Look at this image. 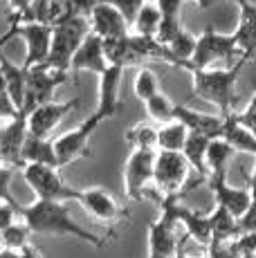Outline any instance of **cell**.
<instances>
[{"label":"cell","instance_id":"cell-11","mask_svg":"<svg viewBox=\"0 0 256 258\" xmlns=\"http://www.w3.org/2000/svg\"><path fill=\"white\" fill-rule=\"evenodd\" d=\"M79 106V97L70 99V101H50L43 103V106L34 108L27 115V133L29 137H36V140H50V135L54 133V128L63 121L72 110H77Z\"/></svg>","mask_w":256,"mask_h":258},{"label":"cell","instance_id":"cell-20","mask_svg":"<svg viewBox=\"0 0 256 258\" xmlns=\"http://www.w3.org/2000/svg\"><path fill=\"white\" fill-rule=\"evenodd\" d=\"M108 61H106V54H103V41L97 34H90V36L83 41V45L79 47V52L72 58V72H95L97 77H101L103 72L108 70Z\"/></svg>","mask_w":256,"mask_h":258},{"label":"cell","instance_id":"cell-18","mask_svg":"<svg viewBox=\"0 0 256 258\" xmlns=\"http://www.w3.org/2000/svg\"><path fill=\"white\" fill-rule=\"evenodd\" d=\"M211 193L216 198V205L225 207L234 218H243L247 213L249 205H252V191L247 186L238 188V186H231L227 182V177H209L207 180Z\"/></svg>","mask_w":256,"mask_h":258},{"label":"cell","instance_id":"cell-21","mask_svg":"<svg viewBox=\"0 0 256 258\" xmlns=\"http://www.w3.org/2000/svg\"><path fill=\"white\" fill-rule=\"evenodd\" d=\"M68 18H72L68 0H34L23 23H41L47 27H56V25L66 23Z\"/></svg>","mask_w":256,"mask_h":258},{"label":"cell","instance_id":"cell-52","mask_svg":"<svg viewBox=\"0 0 256 258\" xmlns=\"http://www.w3.org/2000/svg\"><path fill=\"white\" fill-rule=\"evenodd\" d=\"M3 131H5V123H3V119H0V140H3Z\"/></svg>","mask_w":256,"mask_h":258},{"label":"cell","instance_id":"cell-29","mask_svg":"<svg viewBox=\"0 0 256 258\" xmlns=\"http://www.w3.org/2000/svg\"><path fill=\"white\" fill-rule=\"evenodd\" d=\"M186 137H189V131H186L184 123H180V121L164 123V126L157 128V151L182 153L184 151Z\"/></svg>","mask_w":256,"mask_h":258},{"label":"cell","instance_id":"cell-51","mask_svg":"<svg viewBox=\"0 0 256 258\" xmlns=\"http://www.w3.org/2000/svg\"><path fill=\"white\" fill-rule=\"evenodd\" d=\"M231 3H234L238 9H245V7H249V5H252L249 0H231Z\"/></svg>","mask_w":256,"mask_h":258},{"label":"cell","instance_id":"cell-24","mask_svg":"<svg viewBox=\"0 0 256 258\" xmlns=\"http://www.w3.org/2000/svg\"><path fill=\"white\" fill-rule=\"evenodd\" d=\"M0 70L5 74V81H7V92L9 99L14 101V106L18 108V112L23 110V103H25V92H27V68L16 66L12 63L7 56L0 63Z\"/></svg>","mask_w":256,"mask_h":258},{"label":"cell","instance_id":"cell-34","mask_svg":"<svg viewBox=\"0 0 256 258\" xmlns=\"http://www.w3.org/2000/svg\"><path fill=\"white\" fill-rule=\"evenodd\" d=\"M126 142L133 148H144V151H157V128L149 123H137L126 131Z\"/></svg>","mask_w":256,"mask_h":258},{"label":"cell","instance_id":"cell-17","mask_svg":"<svg viewBox=\"0 0 256 258\" xmlns=\"http://www.w3.org/2000/svg\"><path fill=\"white\" fill-rule=\"evenodd\" d=\"M175 121L184 123L189 133L207 137L211 142L223 137V128H225L223 115H207V112L194 110V108L184 106V103H178V108H175Z\"/></svg>","mask_w":256,"mask_h":258},{"label":"cell","instance_id":"cell-15","mask_svg":"<svg viewBox=\"0 0 256 258\" xmlns=\"http://www.w3.org/2000/svg\"><path fill=\"white\" fill-rule=\"evenodd\" d=\"M90 29L92 34L101 38V41H110V38H124L131 34V25L126 23V18L121 16V12L110 5L108 0H101L95 7V12L90 14Z\"/></svg>","mask_w":256,"mask_h":258},{"label":"cell","instance_id":"cell-31","mask_svg":"<svg viewBox=\"0 0 256 258\" xmlns=\"http://www.w3.org/2000/svg\"><path fill=\"white\" fill-rule=\"evenodd\" d=\"M175 108H178V103L171 101L166 94L160 92L146 101V115H149V119H153V121L164 126V123L175 121Z\"/></svg>","mask_w":256,"mask_h":258},{"label":"cell","instance_id":"cell-14","mask_svg":"<svg viewBox=\"0 0 256 258\" xmlns=\"http://www.w3.org/2000/svg\"><path fill=\"white\" fill-rule=\"evenodd\" d=\"M27 133V115H18L5 123L3 140H0V164L12 168H23V148H25Z\"/></svg>","mask_w":256,"mask_h":258},{"label":"cell","instance_id":"cell-26","mask_svg":"<svg viewBox=\"0 0 256 258\" xmlns=\"http://www.w3.org/2000/svg\"><path fill=\"white\" fill-rule=\"evenodd\" d=\"M209 225H211V242H231L240 236L238 218H234L225 207L216 205V209L209 213Z\"/></svg>","mask_w":256,"mask_h":258},{"label":"cell","instance_id":"cell-40","mask_svg":"<svg viewBox=\"0 0 256 258\" xmlns=\"http://www.w3.org/2000/svg\"><path fill=\"white\" fill-rule=\"evenodd\" d=\"M18 209L21 205H9V202H0V231H5L7 227H12L16 222Z\"/></svg>","mask_w":256,"mask_h":258},{"label":"cell","instance_id":"cell-6","mask_svg":"<svg viewBox=\"0 0 256 258\" xmlns=\"http://www.w3.org/2000/svg\"><path fill=\"white\" fill-rule=\"evenodd\" d=\"M106 121L99 112H92L90 117H86L77 128L72 131L63 133L54 140V151H56V157H58V164L63 166H70L72 162L81 160V157H88L90 155V137L95 135V131Z\"/></svg>","mask_w":256,"mask_h":258},{"label":"cell","instance_id":"cell-28","mask_svg":"<svg viewBox=\"0 0 256 258\" xmlns=\"http://www.w3.org/2000/svg\"><path fill=\"white\" fill-rule=\"evenodd\" d=\"M236 151L225 140L209 142V151H207V168H209V177H227V168L231 157Z\"/></svg>","mask_w":256,"mask_h":258},{"label":"cell","instance_id":"cell-10","mask_svg":"<svg viewBox=\"0 0 256 258\" xmlns=\"http://www.w3.org/2000/svg\"><path fill=\"white\" fill-rule=\"evenodd\" d=\"M157 151H144L133 148L124 166V191L128 200H144V193L149 182H153Z\"/></svg>","mask_w":256,"mask_h":258},{"label":"cell","instance_id":"cell-23","mask_svg":"<svg viewBox=\"0 0 256 258\" xmlns=\"http://www.w3.org/2000/svg\"><path fill=\"white\" fill-rule=\"evenodd\" d=\"M220 140L227 142L236 153H247V155L256 157V135L249 128H245L236 115L225 117V128H223V137Z\"/></svg>","mask_w":256,"mask_h":258},{"label":"cell","instance_id":"cell-27","mask_svg":"<svg viewBox=\"0 0 256 258\" xmlns=\"http://www.w3.org/2000/svg\"><path fill=\"white\" fill-rule=\"evenodd\" d=\"M25 164H45V166L61 168L56 151H54V140H36V137H27L25 148H23V166Z\"/></svg>","mask_w":256,"mask_h":258},{"label":"cell","instance_id":"cell-32","mask_svg":"<svg viewBox=\"0 0 256 258\" xmlns=\"http://www.w3.org/2000/svg\"><path fill=\"white\" fill-rule=\"evenodd\" d=\"M133 90H135L137 99H142V101L146 103L149 99H153L155 94H160V77H157L151 68L142 66V70L133 79Z\"/></svg>","mask_w":256,"mask_h":258},{"label":"cell","instance_id":"cell-41","mask_svg":"<svg viewBox=\"0 0 256 258\" xmlns=\"http://www.w3.org/2000/svg\"><path fill=\"white\" fill-rule=\"evenodd\" d=\"M238 121L243 123L245 128H249V131L256 135V92H254V97L249 99V103H247V108H245L243 112H238Z\"/></svg>","mask_w":256,"mask_h":258},{"label":"cell","instance_id":"cell-36","mask_svg":"<svg viewBox=\"0 0 256 258\" xmlns=\"http://www.w3.org/2000/svg\"><path fill=\"white\" fill-rule=\"evenodd\" d=\"M16 168L0 164V202H9V205H18L16 198L12 196V180Z\"/></svg>","mask_w":256,"mask_h":258},{"label":"cell","instance_id":"cell-44","mask_svg":"<svg viewBox=\"0 0 256 258\" xmlns=\"http://www.w3.org/2000/svg\"><path fill=\"white\" fill-rule=\"evenodd\" d=\"M18 115H21V112H18V108L14 106V101L9 99V94L0 90V119H3V121L7 119L9 121V119H16Z\"/></svg>","mask_w":256,"mask_h":258},{"label":"cell","instance_id":"cell-13","mask_svg":"<svg viewBox=\"0 0 256 258\" xmlns=\"http://www.w3.org/2000/svg\"><path fill=\"white\" fill-rule=\"evenodd\" d=\"M52 34L54 27H47V25L41 23H21L18 27V38L25 41L27 54L25 61H23V68H34V66H43L50 56V45H52Z\"/></svg>","mask_w":256,"mask_h":258},{"label":"cell","instance_id":"cell-8","mask_svg":"<svg viewBox=\"0 0 256 258\" xmlns=\"http://www.w3.org/2000/svg\"><path fill=\"white\" fill-rule=\"evenodd\" d=\"M189 162L184 160L182 153H169V151H157L155 155V171H153V182L160 188L162 198L178 196L184 188L189 180Z\"/></svg>","mask_w":256,"mask_h":258},{"label":"cell","instance_id":"cell-33","mask_svg":"<svg viewBox=\"0 0 256 258\" xmlns=\"http://www.w3.org/2000/svg\"><path fill=\"white\" fill-rule=\"evenodd\" d=\"M29 236H32V231L25 222H14L12 227L0 231V245H3V249L23 251L29 245Z\"/></svg>","mask_w":256,"mask_h":258},{"label":"cell","instance_id":"cell-16","mask_svg":"<svg viewBox=\"0 0 256 258\" xmlns=\"http://www.w3.org/2000/svg\"><path fill=\"white\" fill-rule=\"evenodd\" d=\"M169 202L171 211H173L175 220L184 227V234L189 238H194L198 245L203 247H209L211 245V225H209V213H203V211H196V209H189V207L180 205V198L178 196H169L164 198Z\"/></svg>","mask_w":256,"mask_h":258},{"label":"cell","instance_id":"cell-9","mask_svg":"<svg viewBox=\"0 0 256 258\" xmlns=\"http://www.w3.org/2000/svg\"><path fill=\"white\" fill-rule=\"evenodd\" d=\"M70 74L54 70L47 66H34L27 70V92H25V103H23V115H29L34 108L50 103L56 88L68 81Z\"/></svg>","mask_w":256,"mask_h":258},{"label":"cell","instance_id":"cell-45","mask_svg":"<svg viewBox=\"0 0 256 258\" xmlns=\"http://www.w3.org/2000/svg\"><path fill=\"white\" fill-rule=\"evenodd\" d=\"M32 5L34 0H9V7H12V16L9 18H16L18 23H23L29 14V9H32Z\"/></svg>","mask_w":256,"mask_h":258},{"label":"cell","instance_id":"cell-50","mask_svg":"<svg viewBox=\"0 0 256 258\" xmlns=\"http://www.w3.org/2000/svg\"><path fill=\"white\" fill-rule=\"evenodd\" d=\"M194 3H196V5H198V7H200V9H209V7H211V5H214V0H194Z\"/></svg>","mask_w":256,"mask_h":258},{"label":"cell","instance_id":"cell-12","mask_svg":"<svg viewBox=\"0 0 256 258\" xmlns=\"http://www.w3.org/2000/svg\"><path fill=\"white\" fill-rule=\"evenodd\" d=\"M77 202L90 213L95 220L103 222V225H115V222L124 220L128 216V211L124 207H119V202L112 198V193L101 186H92V188L79 191Z\"/></svg>","mask_w":256,"mask_h":258},{"label":"cell","instance_id":"cell-4","mask_svg":"<svg viewBox=\"0 0 256 258\" xmlns=\"http://www.w3.org/2000/svg\"><path fill=\"white\" fill-rule=\"evenodd\" d=\"M92 34L90 21L81 16H72L66 23L56 25L52 34V45H50V56L43 66L54 68L61 72H70L72 70V58L79 52V47L83 45L88 36Z\"/></svg>","mask_w":256,"mask_h":258},{"label":"cell","instance_id":"cell-38","mask_svg":"<svg viewBox=\"0 0 256 258\" xmlns=\"http://www.w3.org/2000/svg\"><path fill=\"white\" fill-rule=\"evenodd\" d=\"M236 249L240 256H256V231L240 234L236 238Z\"/></svg>","mask_w":256,"mask_h":258},{"label":"cell","instance_id":"cell-42","mask_svg":"<svg viewBox=\"0 0 256 258\" xmlns=\"http://www.w3.org/2000/svg\"><path fill=\"white\" fill-rule=\"evenodd\" d=\"M240 234H249V231H256V193H252V205H249L247 213L238 220Z\"/></svg>","mask_w":256,"mask_h":258},{"label":"cell","instance_id":"cell-25","mask_svg":"<svg viewBox=\"0 0 256 258\" xmlns=\"http://www.w3.org/2000/svg\"><path fill=\"white\" fill-rule=\"evenodd\" d=\"M209 142L211 140H207V137L189 133L186 144H184V151H182L184 160L189 162L191 171H196V175H198L200 182L209 180V168H207V151H209Z\"/></svg>","mask_w":256,"mask_h":258},{"label":"cell","instance_id":"cell-43","mask_svg":"<svg viewBox=\"0 0 256 258\" xmlns=\"http://www.w3.org/2000/svg\"><path fill=\"white\" fill-rule=\"evenodd\" d=\"M18 27H21V23H18L16 18H9L7 32L0 34V63H3V58H5V49H7V45L18 36Z\"/></svg>","mask_w":256,"mask_h":258},{"label":"cell","instance_id":"cell-2","mask_svg":"<svg viewBox=\"0 0 256 258\" xmlns=\"http://www.w3.org/2000/svg\"><path fill=\"white\" fill-rule=\"evenodd\" d=\"M247 58L240 56L229 68H211V70H191L194 74V94L205 101L220 108V115L231 117L236 115V81L240 77V70L247 66Z\"/></svg>","mask_w":256,"mask_h":258},{"label":"cell","instance_id":"cell-46","mask_svg":"<svg viewBox=\"0 0 256 258\" xmlns=\"http://www.w3.org/2000/svg\"><path fill=\"white\" fill-rule=\"evenodd\" d=\"M21 258H41V251H38L36 247H34L32 242H29V245L25 247V249L21 251Z\"/></svg>","mask_w":256,"mask_h":258},{"label":"cell","instance_id":"cell-3","mask_svg":"<svg viewBox=\"0 0 256 258\" xmlns=\"http://www.w3.org/2000/svg\"><path fill=\"white\" fill-rule=\"evenodd\" d=\"M240 58L238 45H236L234 34L216 32L214 25H207L203 34L196 41V49L191 54V61L184 63V70H211L216 63H229L234 66Z\"/></svg>","mask_w":256,"mask_h":258},{"label":"cell","instance_id":"cell-30","mask_svg":"<svg viewBox=\"0 0 256 258\" xmlns=\"http://www.w3.org/2000/svg\"><path fill=\"white\" fill-rule=\"evenodd\" d=\"M160 23H162V14L157 9L155 3H146L144 7L140 9L137 14L135 23H133V34L137 36H146V38H155L157 36V29H160Z\"/></svg>","mask_w":256,"mask_h":258},{"label":"cell","instance_id":"cell-1","mask_svg":"<svg viewBox=\"0 0 256 258\" xmlns=\"http://www.w3.org/2000/svg\"><path fill=\"white\" fill-rule=\"evenodd\" d=\"M18 216L23 222L29 227L32 234H47V236H75L83 242H90L92 247H103L108 240H112L115 234L110 236H99L92 231L83 229L72 220L70 211H68L66 202H47V200H36L34 205L18 209Z\"/></svg>","mask_w":256,"mask_h":258},{"label":"cell","instance_id":"cell-19","mask_svg":"<svg viewBox=\"0 0 256 258\" xmlns=\"http://www.w3.org/2000/svg\"><path fill=\"white\" fill-rule=\"evenodd\" d=\"M121 77H124V68L110 66L99 77V103H97V112L103 119L115 117L121 110Z\"/></svg>","mask_w":256,"mask_h":258},{"label":"cell","instance_id":"cell-37","mask_svg":"<svg viewBox=\"0 0 256 258\" xmlns=\"http://www.w3.org/2000/svg\"><path fill=\"white\" fill-rule=\"evenodd\" d=\"M184 3L186 0H155L157 9L162 14V21H180V12Z\"/></svg>","mask_w":256,"mask_h":258},{"label":"cell","instance_id":"cell-7","mask_svg":"<svg viewBox=\"0 0 256 258\" xmlns=\"http://www.w3.org/2000/svg\"><path fill=\"white\" fill-rule=\"evenodd\" d=\"M160 218L149 225V258H175V251L186 234H178L180 222L175 220L173 211L164 198H160Z\"/></svg>","mask_w":256,"mask_h":258},{"label":"cell","instance_id":"cell-48","mask_svg":"<svg viewBox=\"0 0 256 258\" xmlns=\"http://www.w3.org/2000/svg\"><path fill=\"white\" fill-rule=\"evenodd\" d=\"M0 258H21V251H14V249H0Z\"/></svg>","mask_w":256,"mask_h":258},{"label":"cell","instance_id":"cell-39","mask_svg":"<svg viewBox=\"0 0 256 258\" xmlns=\"http://www.w3.org/2000/svg\"><path fill=\"white\" fill-rule=\"evenodd\" d=\"M70 3V12L72 16H81V18H90V14L95 12V7L101 0H68Z\"/></svg>","mask_w":256,"mask_h":258},{"label":"cell","instance_id":"cell-22","mask_svg":"<svg viewBox=\"0 0 256 258\" xmlns=\"http://www.w3.org/2000/svg\"><path fill=\"white\" fill-rule=\"evenodd\" d=\"M231 34L236 38L240 56H245L247 61L256 58V5L240 9L238 25H236V29Z\"/></svg>","mask_w":256,"mask_h":258},{"label":"cell","instance_id":"cell-5","mask_svg":"<svg viewBox=\"0 0 256 258\" xmlns=\"http://www.w3.org/2000/svg\"><path fill=\"white\" fill-rule=\"evenodd\" d=\"M21 171L29 188L36 193V200H47V202L79 200V188L66 184L63 177L58 175V168L45 164H25Z\"/></svg>","mask_w":256,"mask_h":258},{"label":"cell","instance_id":"cell-49","mask_svg":"<svg viewBox=\"0 0 256 258\" xmlns=\"http://www.w3.org/2000/svg\"><path fill=\"white\" fill-rule=\"evenodd\" d=\"M247 188H249V191H252V193H256V164H254V171H252V175H249Z\"/></svg>","mask_w":256,"mask_h":258},{"label":"cell","instance_id":"cell-35","mask_svg":"<svg viewBox=\"0 0 256 258\" xmlns=\"http://www.w3.org/2000/svg\"><path fill=\"white\" fill-rule=\"evenodd\" d=\"M110 5H115L117 9L121 12V16L126 18V23L133 27V23H135L137 14H140V9L144 7L149 0H108Z\"/></svg>","mask_w":256,"mask_h":258},{"label":"cell","instance_id":"cell-47","mask_svg":"<svg viewBox=\"0 0 256 258\" xmlns=\"http://www.w3.org/2000/svg\"><path fill=\"white\" fill-rule=\"evenodd\" d=\"M186 240H189V236H184V240L180 242V247H178V251H175V258H191L189 254H186Z\"/></svg>","mask_w":256,"mask_h":258}]
</instances>
